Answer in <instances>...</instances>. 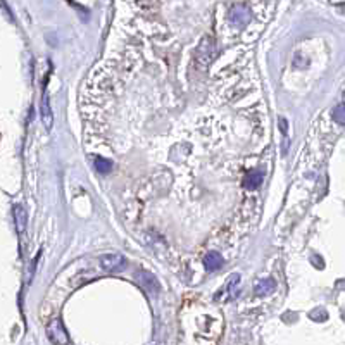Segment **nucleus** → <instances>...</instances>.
I'll use <instances>...</instances> for the list:
<instances>
[{"mask_svg": "<svg viewBox=\"0 0 345 345\" xmlns=\"http://www.w3.org/2000/svg\"><path fill=\"white\" fill-rule=\"evenodd\" d=\"M14 223H16V230H17V233L23 235L24 230H26V225H28V216H26V211L23 209V206L14 207Z\"/></svg>", "mask_w": 345, "mask_h": 345, "instance_id": "nucleus-9", "label": "nucleus"}, {"mask_svg": "<svg viewBox=\"0 0 345 345\" xmlns=\"http://www.w3.org/2000/svg\"><path fill=\"white\" fill-rule=\"evenodd\" d=\"M279 130H281L283 135H287V121H285L283 117H279Z\"/></svg>", "mask_w": 345, "mask_h": 345, "instance_id": "nucleus-12", "label": "nucleus"}, {"mask_svg": "<svg viewBox=\"0 0 345 345\" xmlns=\"http://www.w3.org/2000/svg\"><path fill=\"white\" fill-rule=\"evenodd\" d=\"M223 263H225V261H223V257L217 252H207V256L204 257V266H206V269L209 273L217 271V269L223 266Z\"/></svg>", "mask_w": 345, "mask_h": 345, "instance_id": "nucleus-8", "label": "nucleus"}, {"mask_svg": "<svg viewBox=\"0 0 345 345\" xmlns=\"http://www.w3.org/2000/svg\"><path fill=\"white\" fill-rule=\"evenodd\" d=\"M47 337L54 345H66L69 342V335H67L66 328L62 325L61 319H52L49 325H47Z\"/></svg>", "mask_w": 345, "mask_h": 345, "instance_id": "nucleus-1", "label": "nucleus"}, {"mask_svg": "<svg viewBox=\"0 0 345 345\" xmlns=\"http://www.w3.org/2000/svg\"><path fill=\"white\" fill-rule=\"evenodd\" d=\"M264 181V171L263 169H252L248 171V175L244 180V186L247 190H256L259 188L261 183Z\"/></svg>", "mask_w": 345, "mask_h": 345, "instance_id": "nucleus-6", "label": "nucleus"}, {"mask_svg": "<svg viewBox=\"0 0 345 345\" xmlns=\"http://www.w3.org/2000/svg\"><path fill=\"white\" fill-rule=\"evenodd\" d=\"M333 119L337 121L338 124H344L345 123V107H344V104H338L337 107L333 109Z\"/></svg>", "mask_w": 345, "mask_h": 345, "instance_id": "nucleus-11", "label": "nucleus"}, {"mask_svg": "<svg viewBox=\"0 0 345 345\" xmlns=\"http://www.w3.org/2000/svg\"><path fill=\"white\" fill-rule=\"evenodd\" d=\"M99 263H100V268L104 269V271H107V273L123 271L124 266H126V259H124L121 254H116V252L104 254V256H100Z\"/></svg>", "mask_w": 345, "mask_h": 345, "instance_id": "nucleus-2", "label": "nucleus"}, {"mask_svg": "<svg viewBox=\"0 0 345 345\" xmlns=\"http://www.w3.org/2000/svg\"><path fill=\"white\" fill-rule=\"evenodd\" d=\"M276 288V281L273 278H263L257 279L256 285H254V294L263 297V295H269L273 294V290Z\"/></svg>", "mask_w": 345, "mask_h": 345, "instance_id": "nucleus-7", "label": "nucleus"}, {"mask_svg": "<svg viewBox=\"0 0 345 345\" xmlns=\"http://www.w3.org/2000/svg\"><path fill=\"white\" fill-rule=\"evenodd\" d=\"M248 17H250V11H248L245 5H235V7L230 11V19L231 23L238 24V26H244V24L248 23Z\"/></svg>", "mask_w": 345, "mask_h": 345, "instance_id": "nucleus-5", "label": "nucleus"}, {"mask_svg": "<svg viewBox=\"0 0 345 345\" xmlns=\"http://www.w3.org/2000/svg\"><path fill=\"white\" fill-rule=\"evenodd\" d=\"M93 166H95V169H97L99 173H102V175H105V173H109V171L113 169V163L109 159H105V157H100V155L93 157Z\"/></svg>", "mask_w": 345, "mask_h": 345, "instance_id": "nucleus-10", "label": "nucleus"}, {"mask_svg": "<svg viewBox=\"0 0 345 345\" xmlns=\"http://www.w3.org/2000/svg\"><path fill=\"white\" fill-rule=\"evenodd\" d=\"M136 281H138V283L142 285L145 290H147V294H150V295H157V294H159V290H161L159 281H157V278H155L152 273L138 271V273H136Z\"/></svg>", "mask_w": 345, "mask_h": 345, "instance_id": "nucleus-4", "label": "nucleus"}, {"mask_svg": "<svg viewBox=\"0 0 345 345\" xmlns=\"http://www.w3.org/2000/svg\"><path fill=\"white\" fill-rule=\"evenodd\" d=\"M40 117H42V123L47 128V131H50L52 126H54V111H52L50 99H49L45 85H43V95H42V100H40Z\"/></svg>", "mask_w": 345, "mask_h": 345, "instance_id": "nucleus-3", "label": "nucleus"}]
</instances>
